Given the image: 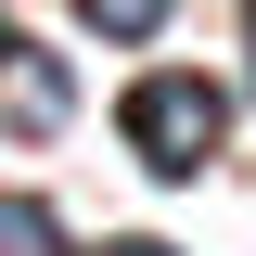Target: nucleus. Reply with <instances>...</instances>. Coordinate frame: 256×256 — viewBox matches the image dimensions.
<instances>
[{
	"label": "nucleus",
	"instance_id": "obj_2",
	"mask_svg": "<svg viewBox=\"0 0 256 256\" xmlns=\"http://www.w3.org/2000/svg\"><path fill=\"white\" fill-rule=\"evenodd\" d=\"M0 116H13V141H52V128L77 116V90H64V52H38V38H0Z\"/></svg>",
	"mask_w": 256,
	"mask_h": 256
},
{
	"label": "nucleus",
	"instance_id": "obj_1",
	"mask_svg": "<svg viewBox=\"0 0 256 256\" xmlns=\"http://www.w3.org/2000/svg\"><path fill=\"white\" fill-rule=\"evenodd\" d=\"M116 141L154 166V180H205L218 141H230V102L205 90V77H141V90L116 102Z\"/></svg>",
	"mask_w": 256,
	"mask_h": 256
},
{
	"label": "nucleus",
	"instance_id": "obj_4",
	"mask_svg": "<svg viewBox=\"0 0 256 256\" xmlns=\"http://www.w3.org/2000/svg\"><path fill=\"white\" fill-rule=\"evenodd\" d=\"M77 13H90L102 38H154V26H166V0H77Z\"/></svg>",
	"mask_w": 256,
	"mask_h": 256
},
{
	"label": "nucleus",
	"instance_id": "obj_5",
	"mask_svg": "<svg viewBox=\"0 0 256 256\" xmlns=\"http://www.w3.org/2000/svg\"><path fill=\"white\" fill-rule=\"evenodd\" d=\"M102 256H180V244H102Z\"/></svg>",
	"mask_w": 256,
	"mask_h": 256
},
{
	"label": "nucleus",
	"instance_id": "obj_3",
	"mask_svg": "<svg viewBox=\"0 0 256 256\" xmlns=\"http://www.w3.org/2000/svg\"><path fill=\"white\" fill-rule=\"evenodd\" d=\"M0 256H64L52 205H26V192H13V205H0Z\"/></svg>",
	"mask_w": 256,
	"mask_h": 256
}]
</instances>
